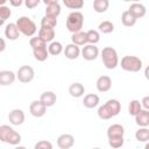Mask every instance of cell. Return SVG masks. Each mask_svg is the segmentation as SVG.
Masks as SVG:
<instances>
[{
	"label": "cell",
	"mask_w": 149,
	"mask_h": 149,
	"mask_svg": "<svg viewBox=\"0 0 149 149\" xmlns=\"http://www.w3.org/2000/svg\"><path fill=\"white\" fill-rule=\"evenodd\" d=\"M5 48H6V44H5V40H3V38H1V48H0V51L2 52V51L5 50Z\"/></svg>",
	"instance_id": "b9f144b4"
},
{
	"label": "cell",
	"mask_w": 149,
	"mask_h": 149,
	"mask_svg": "<svg viewBox=\"0 0 149 149\" xmlns=\"http://www.w3.org/2000/svg\"><path fill=\"white\" fill-rule=\"evenodd\" d=\"M40 100H42V101L45 104L47 107H51V106H54V105L56 104V101H57V95H56V93H54L52 91H45V92H43V93L41 94Z\"/></svg>",
	"instance_id": "44dd1931"
},
{
	"label": "cell",
	"mask_w": 149,
	"mask_h": 149,
	"mask_svg": "<svg viewBox=\"0 0 149 149\" xmlns=\"http://www.w3.org/2000/svg\"><path fill=\"white\" fill-rule=\"evenodd\" d=\"M10 15H12V10L9 9V7H7L6 5L0 6V19H1L0 24H1V26L5 24V21H6L7 19H9Z\"/></svg>",
	"instance_id": "e575fe53"
},
{
	"label": "cell",
	"mask_w": 149,
	"mask_h": 149,
	"mask_svg": "<svg viewBox=\"0 0 149 149\" xmlns=\"http://www.w3.org/2000/svg\"><path fill=\"white\" fill-rule=\"evenodd\" d=\"M144 148H146V149H149V141H148V142L146 143V146H144Z\"/></svg>",
	"instance_id": "ee69618b"
},
{
	"label": "cell",
	"mask_w": 149,
	"mask_h": 149,
	"mask_svg": "<svg viewBox=\"0 0 149 149\" xmlns=\"http://www.w3.org/2000/svg\"><path fill=\"white\" fill-rule=\"evenodd\" d=\"M35 77V71L30 65H22L16 72V78L23 84L30 83Z\"/></svg>",
	"instance_id": "ba28073f"
},
{
	"label": "cell",
	"mask_w": 149,
	"mask_h": 149,
	"mask_svg": "<svg viewBox=\"0 0 149 149\" xmlns=\"http://www.w3.org/2000/svg\"><path fill=\"white\" fill-rule=\"evenodd\" d=\"M99 56V49L95 44H86L81 49V57L86 61H94Z\"/></svg>",
	"instance_id": "8fae6325"
},
{
	"label": "cell",
	"mask_w": 149,
	"mask_h": 149,
	"mask_svg": "<svg viewBox=\"0 0 149 149\" xmlns=\"http://www.w3.org/2000/svg\"><path fill=\"white\" fill-rule=\"evenodd\" d=\"M74 144V137L71 134H62L57 139V146L61 149H70Z\"/></svg>",
	"instance_id": "7c38bea8"
},
{
	"label": "cell",
	"mask_w": 149,
	"mask_h": 149,
	"mask_svg": "<svg viewBox=\"0 0 149 149\" xmlns=\"http://www.w3.org/2000/svg\"><path fill=\"white\" fill-rule=\"evenodd\" d=\"M86 37H87V43L97 44L100 41V33H99V30L91 29V30L86 31Z\"/></svg>",
	"instance_id": "4dcf8cb0"
},
{
	"label": "cell",
	"mask_w": 149,
	"mask_h": 149,
	"mask_svg": "<svg viewBox=\"0 0 149 149\" xmlns=\"http://www.w3.org/2000/svg\"><path fill=\"white\" fill-rule=\"evenodd\" d=\"M144 77H146L147 80H149V65L144 69Z\"/></svg>",
	"instance_id": "ab89813d"
},
{
	"label": "cell",
	"mask_w": 149,
	"mask_h": 149,
	"mask_svg": "<svg viewBox=\"0 0 149 149\" xmlns=\"http://www.w3.org/2000/svg\"><path fill=\"white\" fill-rule=\"evenodd\" d=\"M16 26L20 30V33L27 37H33L36 31H37V27L36 23L28 16H21L16 20Z\"/></svg>",
	"instance_id": "8992f818"
},
{
	"label": "cell",
	"mask_w": 149,
	"mask_h": 149,
	"mask_svg": "<svg viewBox=\"0 0 149 149\" xmlns=\"http://www.w3.org/2000/svg\"><path fill=\"white\" fill-rule=\"evenodd\" d=\"M16 74L10 70H2L0 71V85L7 86L15 81Z\"/></svg>",
	"instance_id": "2e32d148"
},
{
	"label": "cell",
	"mask_w": 149,
	"mask_h": 149,
	"mask_svg": "<svg viewBox=\"0 0 149 149\" xmlns=\"http://www.w3.org/2000/svg\"><path fill=\"white\" fill-rule=\"evenodd\" d=\"M123 1H130V0H123Z\"/></svg>",
	"instance_id": "bcb514c9"
},
{
	"label": "cell",
	"mask_w": 149,
	"mask_h": 149,
	"mask_svg": "<svg viewBox=\"0 0 149 149\" xmlns=\"http://www.w3.org/2000/svg\"><path fill=\"white\" fill-rule=\"evenodd\" d=\"M23 2H24V0H9V3L12 7H20Z\"/></svg>",
	"instance_id": "f35d334b"
},
{
	"label": "cell",
	"mask_w": 149,
	"mask_h": 149,
	"mask_svg": "<svg viewBox=\"0 0 149 149\" xmlns=\"http://www.w3.org/2000/svg\"><path fill=\"white\" fill-rule=\"evenodd\" d=\"M44 5H50V3H55V2H58V0H42Z\"/></svg>",
	"instance_id": "60d3db41"
},
{
	"label": "cell",
	"mask_w": 149,
	"mask_h": 149,
	"mask_svg": "<svg viewBox=\"0 0 149 149\" xmlns=\"http://www.w3.org/2000/svg\"><path fill=\"white\" fill-rule=\"evenodd\" d=\"M84 26V15L79 10L71 12L66 17V28L70 33H77L80 31Z\"/></svg>",
	"instance_id": "5b68a950"
},
{
	"label": "cell",
	"mask_w": 149,
	"mask_h": 149,
	"mask_svg": "<svg viewBox=\"0 0 149 149\" xmlns=\"http://www.w3.org/2000/svg\"><path fill=\"white\" fill-rule=\"evenodd\" d=\"M141 104H142V107H143L144 109H148V111H149V95L143 97L142 100H141Z\"/></svg>",
	"instance_id": "74e56055"
},
{
	"label": "cell",
	"mask_w": 149,
	"mask_h": 149,
	"mask_svg": "<svg viewBox=\"0 0 149 149\" xmlns=\"http://www.w3.org/2000/svg\"><path fill=\"white\" fill-rule=\"evenodd\" d=\"M0 141L10 146H16L21 142V135L8 125L0 126Z\"/></svg>",
	"instance_id": "3957f363"
},
{
	"label": "cell",
	"mask_w": 149,
	"mask_h": 149,
	"mask_svg": "<svg viewBox=\"0 0 149 149\" xmlns=\"http://www.w3.org/2000/svg\"><path fill=\"white\" fill-rule=\"evenodd\" d=\"M99 102H100V98L98 94L94 93H88L83 99V105L86 108H95L99 105Z\"/></svg>",
	"instance_id": "ac0fdd59"
},
{
	"label": "cell",
	"mask_w": 149,
	"mask_h": 149,
	"mask_svg": "<svg viewBox=\"0 0 149 149\" xmlns=\"http://www.w3.org/2000/svg\"><path fill=\"white\" fill-rule=\"evenodd\" d=\"M141 109H142V104L139 100H136V99L132 100L129 102V105H128V113L132 116H135Z\"/></svg>",
	"instance_id": "1f68e13d"
},
{
	"label": "cell",
	"mask_w": 149,
	"mask_h": 149,
	"mask_svg": "<svg viewBox=\"0 0 149 149\" xmlns=\"http://www.w3.org/2000/svg\"><path fill=\"white\" fill-rule=\"evenodd\" d=\"M130 1H133V2H140L141 0H130Z\"/></svg>",
	"instance_id": "f6af8a7d"
},
{
	"label": "cell",
	"mask_w": 149,
	"mask_h": 149,
	"mask_svg": "<svg viewBox=\"0 0 149 149\" xmlns=\"http://www.w3.org/2000/svg\"><path fill=\"white\" fill-rule=\"evenodd\" d=\"M121 111V104L116 99H108L104 105L98 108V116L101 120H109L116 116Z\"/></svg>",
	"instance_id": "6da1fadb"
},
{
	"label": "cell",
	"mask_w": 149,
	"mask_h": 149,
	"mask_svg": "<svg viewBox=\"0 0 149 149\" xmlns=\"http://www.w3.org/2000/svg\"><path fill=\"white\" fill-rule=\"evenodd\" d=\"M71 41L72 43L81 47V45H86L87 43V37H86V31H77V33H73L72 36H71Z\"/></svg>",
	"instance_id": "cb8c5ba5"
},
{
	"label": "cell",
	"mask_w": 149,
	"mask_h": 149,
	"mask_svg": "<svg viewBox=\"0 0 149 149\" xmlns=\"http://www.w3.org/2000/svg\"><path fill=\"white\" fill-rule=\"evenodd\" d=\"M85 93V87L80 83H72L69 86V94L73 98H80Z\"/></svg>",
	"instance_id": "ffe728a7"
},
{
	"label": "cell",
	"mask_w": 149,
	"mask_h": 149,
	"mask_svg": "<svg viewBox=\"0 0 149 149\" xmlns=\"http://www.w3.org/2000/svg\"><path fill=\"white\" fill-rule=\"evenodd\" d=\"M59 14H61V6H59L58 2L47 5V8H45V15H48V16H52V17H58Z\"/></svg>",
	"instance_id": "484cf974"
},
{
	"label": "cell",
	"mask_w": 149,
	"mask_h": 149,
	"mask_svg": "<svg viewBox=\"0 0 149 149\" xmlns=\"http://www.w3.org/2000/svg\"><path fill=\"white\" fill-rule=\"evenodd\" d=\"M40 2H41V0H24V5L28 9H33V8L37 7Z\"/></svg>",
	"instance_id": "8d00e7d4"
},
{
	"label": "cell",
	"mask_w": 149,
	"mask_h": 149,
	"mask_svg": "<svg viewBox=\"0 0 149 149\" xmlns=\"http://www.w3.org/2000/svg\"><path fill=\"white\" fill-rule=\"evenodd\" d=\"M95 86H97V90L99 92H108L112 87V79L111 77L108 76H100L98 79H97V83H95Z\"/></svg>",
	"instance_id": "4fadbf2b"
},
{
	"label": "cell",
	"mask_w": 149,
	"mask_h": 149,
	"mask_svg": "<svg viewBox=\"0 0 149 149\" xmlns=\"http://www.w3.org/2000/svg\"><path fill=\"white\" fill-rule=\"evenodd\" d=\"M136 21H137V19L129 10H125L121 14V22L125 27H133L136 23Z\"/></svg>",
	"instance_id": "d4e9b609"
},
{
	"label": "cell",
	"mask_w": 149,
	"mask_h": 149,
	"mask_svg": "<svg viewBox=\"0 0 149 149\" xmlns=\"http://www.w3.org/2000/svg\"><path fill=\"white\" fill-rule=\"evenodd\" d=\"M135 139L139 142H148L149 141V128L141 127L135 132Z\"/></svg>",
	"instance_id": "f1b7e54d"
},
{
	"label": "cell",
	"mask_w": 149,
	"mask_h": 149,
	"mask_svg": "<svg viewBox=\"0 0 149 149\" xmlns=\"http://www.w3.org/2000/svg\"><path fill=\"white\" fill-rule=\"evenodd\" d=\"M20 30L16 26V23H8L5 28V36L6 38H8L9 41H15L19 38L20 36Z\"/></svg>",
	"instance_id": "9a60e30c"
},
{
	"label": "cell",
	"mask_w": 149,
	"mask_h": 149,
	"mask_svg": "<svg viewBox=\"0 0 149 149\" xmlns=\"http://www.w3.org/2000/svg\"><path fill=\"white\" fill-rule=\"evenodd\" d=\"M7 1H9V0H0V6H3Z\"/></svg>",
	"instance_id": "7bdbcfd3"
},
{
	"label": "cell",
	"mask_w": 149,
	"mask_h": 149,
	"mask_svg": "<svg viewBox=\"0 0 149 149\" xmlns=\"http://www.w3.org/2000/svg\"><path fill=\"white\" fill-rule=\"evenodd\" d=\"M63 3L65 7L70 9H81L84 7V0H63Z\"/></svg>",
	"instance_id": "836d02e7"
},
{
	"label": "cell",
	"mask_w": 149,
	"mask_h": 149,
	"mask_svg": "<svg viewBox=\"0 0 149 149\" xmlns=\"http://www.w3.org/2000/svg\"><path fill=\"white\" fill-rule=\"evenodd\" d=\"M63 52L68 59H77L79 57V55H81V50H80L79 45H77L74 43L68 44Z\"/></svg>",
	"instance_id": "5bb4252c"
},
{
	"label": "cell",
	"mask_w": 149,
	"mask_h": 149,
	"mask_svg": "<svg viewBox=\"0 0 149 149\" xmlns=\"http://www.w3.org/2000/svg\"><path fill=\"white\" fill-rule=\"evenodd\" d=\"M57 26V17H52V16H48L44 15L41 19V27H45V28H54Z\"/></svg>",
	"instance_id": "d6a6232c"
},
{
	"label": "cell",
	"mask_w": 149,
	"mask_h": 149,
	"mask_svg": "<svg viewBox=\"0 0 149 149\" xmlns=\"http://www.w3.org/2000/svg\"><path fill=\"white\" fill-rule=\"evenodd\" d=\"M125 128L120 123H113L107 128V139H108V144L112 148H120L123 146L125 139Z\"/></svg>",
	"instance_id": "7a4b0ae2"
},
{
	"label": "cell",
	"mask_w": 149,
	"mask_h": 149,
	"mask_svg": "<svg viewBox=\"0 0 149 149\" xmlns=\"http://www.w3.org/2000/svg\"><path fill=\"white\" fill-rule=\"evenodd\" d=\"M120 65L127 72H139L142 69V61L136 56H123Z\"/></svg>",
	"instance_id": "52a82bcc"
},
{
	"label": "cell",
	"mask_w": 149,
	"mask_h": 149,
	"mask_svg": "<svg viewBox=\"0 0 149 149\" xmlns=\"http://www.w3.org/2000/svg\"><path fill=\"white\" fill-rule=\"evenodd\" d=\"M135 122L140 127H148L149 126V111L141 109L135 116Z\"/></svg>",
	"instance_id": "d6986e66"
},
{
	"label": "cell",
	"mask_w": 149,
	"mask_h": 149,
	"mask_svg": "<svg viewBox=\"0 0 149 149\" xmlns=\"http://www.w3.org/2000/svg\"><path fill=\"white\" fill-rule=\"evenodd\" d=\"M38 36L44 41V42H52L55 38V29L54 28H45L41 27L38 30Z\"/></svg>",
	"instance_id": "7402d4cb"
},
{
	"label": "cell",
	"mask_w": 149,
	"mask_h": 149,
	"mask_svg": "<svg viewBox=\"0 0 149 149\" xmlns=\"http://www.w3.org/2000/svg\"><path fill=\"white\" fill-rule=\"evenodd\" d=\"M101 59L102 63L105 65L106 69L108 70H113L119 65V57H118V52L114 48L112 47H105L101 50Z\"/></svg>",
	"instance_id": "277c9868"
},
{
	"label": "cell",
	"mask_w": 149,
	"mask_h": 149,
	"mask_svg": "<svg viewBox=\"0 0 149 149\" xmlns=\"http://www.w3.org/2000/svg\"><path fill=\"white\" fill-rule=\"evenodd\" d=\"M128 10L136 17V19H141L146 15L147 13V9H146V6L142 5L141 2H133L130 5V7L128 8Z\"/></svg>",
	"instance_id": "e0dca14e"
},
{
	"label": "cell",
	"mask_w": 149,
	"mask_h": 149,
	"mask_svg": "<svg viewBox=\"0 0 149 149\" xmlns=\"http://www.w3.org/2000/svg\"><path fill=\"white\" fill-rule=\"evenodd\" d=\"M29 112L35 118H42L47 113V106L42 100H34L29 106Z\"/></svg>",
	"instance_id": "9c48e42d"
},
{
	"label": "cell",
	"mask_w": 149,
	"mask_h": 149,
	"mask_svg": "<svg viewBox=\"0 0 149 149\" xmlns=\"http://www.w3.org/2000/svg\"><path fill=\"white\" fill-rule=\"evenodd\" d=\"M33 55H34L36 61L44 62L49 57V50H48L47 45H44V47H41V48H37V49H33Z\"/></svg>",
	"instance_id": "603a6c76"
},
{
	"label": "cell",
	"mask_w": 149,
	"mask_h": 149,
	"mask_svg": "<svg viewBox=\"0 0 149 149\" xmlns=\"http://www.w3.org/2000/svg\"><path fill=\"white\" fill-rule=\"evenodd\" d=\"M98 29L102 34H111L114 30V24H113V22H111L108 20H105V21H102V22L99 23Z\"/></svg>",
	"instance_id": "f546056e"
},
{
	"label": "cell",
	"mask_w": 149,
	"mask_h": 149,
	"mask_svg": "<svg viewBox=\"0 0 149 149\" xmlns=\"http://www.w3.org/2000/svg\"><path fill=\"white\" fill-rule=\"evenodd\" d=\"M48 50H49V54L52 55V56H58L59 54H62L64 51V48H63V44L58 41H52L50 42L49 47H48Z\"/></svg>",
	"instance_id": "4316f807"
},
{
	"label": "cell",
	"mask_w": 149,
	"mask_h": 149,
	"mask_svg": "<svg viewBox=\"0 0 149 149\" xmlns=\"http://www.w3.org/2000/svg\"><path fill=\"white\" fill-rule=\"evenodd\" d=\"M26 120V115H24V112L20 108H15V109H12L8 114V121L10 125L13 126H21Z\"/></svg>",
	"instance_id": "30bf717a"
},
{
	"label": "cell",
	"mask_w": 149,
	"mask_h": 149,
	"mask_svg": "<svg viewBox=\"0 0 149 149\" xmlns=\"http://www.w3.org/2000/svg\"><path fill=\"white\" fill-rule=\"evenodd\" d=\"M109 7V0H93V9L97 13H105Z\"/></svg>",
	"instance_id": "83f0119b"
},
{
	"label": "cell",
	"mask_w": 149,
	"mask_h": 149,
	"mask_svg": "<svg viewBox=\"0 0 149 149\" xmlns=\"http://www.w3.org/2000/svg\"><path fill=\"white\" fill-rule=\"evenodd\" d=\"M35 149H52V143L50 141H47V140H42V141H38L35 146H34Z\"/></svg>",
	"instance_id": "d590c367"
}]
</instances>
